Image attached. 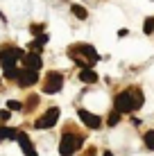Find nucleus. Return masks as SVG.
I'll return each instance as SVG.
<instances>
[{"label":"nucleus","instance_id":"nucleus-1","mask_svg":"<svg viewBox=\"0 0 154 156\" xmlns=\"http://www.w3.org/2000/svg\"><path fill=\"white\" fill-rule=\"evenodd\" d=\"M143 90L138 86H129L127 90L116 95L113 104H116V111H120V113H131V111H138L143 106Z\"/></svg>","mask_w":154,"mask_h":156},{"label":"nucleus","instance_id":"nucleus-2","mask_svg":"<svg viewBox=\"0 0 154 156\" xmlns=\"http://www.w3.org/2000/svg\"><path fill=\"white\" fill-rule=\"evenodd\" d=\"M68 57H70L75 63H79L82 68H91L93 63H98V59H100L93 45H75V48L68 50Z\"/></svg>","mask_w":154,"mask_h":156},{"label":"nucleus","instance_id":"nucleus-3","mask_svg":"<svg viewBox=\"0 0 154 156\" xmlns=\"http://www.w3.org/2000/svg\"><path fill=\"white\" fill-rule=\"evenodd\" d=\"M84 138L82 136H75V133H63L61 136V143H59V154L61 156H73L82 147Z\"/></svg>","mask_w":154,"mask_h":156},{"label":"nucleus","instance_id":"nucleus-4","mask_svg":"<svg viewBox=\"0 0 154 156\" xmlns=\"http://www.w3.org/2000/svg\"><path fill=\"white\" fill-rule=\"evenodd\" d=\"M25 52L18 50V48H0V63L5 66H16V61L18 59H23Z\"/></svg>","mask_w":154,"mask_h":156},{"label":"nucleus","instance_id":"nucleus-5","mask_svg":"<svg viewBox=\"0 0 154 156\" xmlns=\"http://www.w3.org/2000/svg\"><path fill=\"white\" fill-rule=\"evenodd\" d=\"M61 86H63V77H61V73L52 70V73H48V75H45V82H43V93H59V90H61Z\"/></svg>","mask_w":154,"mask_h":156},{"label":"nucleus","instance_id":"nucleus-6","mask_svg":"<svg viewBox=\"0 0 154 156\" xmlns=\"http://www.w3.org/2000/svg\"><path fill=\"white\" fill-rule=\"evenodd\" d=\"M57 120H59V109H57V106H52V109H48L45 115H41L39 120L34 122V127H36V129H50V127L57 125Z\"/></svg>","mask_w":154,"mask_h":156},{"label":"nucleus","instance_id":"nucleus-7","mask_svg":"<svg viewBox=\"0 0 154 156\" xmlns=\"http://www.w3.org/2000/svg\"><path fill=\"white\" fill-rule=\"evenodd\" d=\"M16 82L23 86V88H25V86H34L36 82H39V70H30V68H23Z\"/></svg>","mask_w":154,"mask_h":156},{"label":"nucleus","instance_id":"nucleus-8","mask_svg":"<svg viewBox=\"0 0 154 156\" xmlns=\"http://www.w3.org/2000/svg\"><path fill=\"white\" fill-rule=\"evenodd\" d=\"M79 120H82L86 127H91V129H100L102 127V120H100L95 113H88L86 109H79Z\"/></svg>","mask_w":154,"mask_h":156},{"label":"nucleus","instance_id":"nucleus-9","mask_svg":"<svg viewBox=\"0 0 154 156\" xmlns=\"http://www.w3.org/2000/svg\"><path fill=\"white\" fill-rule=\"evenodd\" d=\"M18 145H20V149L25 152V156H36V149H34V145H32V140H30V136L27 133H18Z\"/></svg>","mask_w":154,"mask_h":156},{"label":"nucleus","instance_id":"nucleus-10","mask_svg":"<svg viewBox=\"0 0 154 156\" xmlns=\"http://www.w3.org/2000/svg\"><path fill=\"white\" fill-rule=\"evenodd\" d=\"M23 63H25V68H30V70H39V68L43 66L39 52H30V55H25L23 57Z\"/></svg>","mask_w":154,"mask_h":156},{"label":"nucleus","instance_id":"nucleus-11","mask_svg":"<svg viewBox=\"0 0 154 156\" xmlns=\"http://www.w3.org/2000/svg\"><path fill=\"white\" fill-rule=\"evenodd\" d=\"M79 79H82L84 84H95V82H98V75H95L91 68H82V73H79Z\"/></svg>","mask_w":154,"mask_h":156},{"label":"nucleus","instance_id":"nucleus-12","mask_svg":"<svg viewBox=\"0 0 154 156\" xmlns=\"http://www.w3.org/2000/svg\"><path fill=\"white\" fill-rule=\"evenodd\" d=\"M14 138H18V131H16V129L0 127V143H5V140H14Z\"/></svg>","mask_w":154,"mask_h":156},{"label":"nucleus","instance_id":"nucleus-13","mask_svg":"<svg viewBox=\"0 0 154 156\" xmlns=\"http://www.w3.org/2000/svg\"><path fill=\"white\" fill-rule=\"evenodd\" d=\"M2 73H5V77H7V79H18V75H20V70L16 66H5Z\"/></svg>","mask_w":154,"mask_h":156},{"label":"nucleus","instance_id":"nucleus-14","mask_svg":"<svg viewBox=\"0 0 154 156\" xmlns=\"http://www.w3.org/2000/svg\"><path fill=\"white\" fill-rule=\"evenodd\" d=\"M70 12L75 14L77 18H79V20H84V18H86V16H88V12H86V9L82 7V5H73V7H70Z\"/></svg>","mask_w":154,"mask_h":156},{"label":"nucleus","instance_id":"nucleus-15","mask_svg":"<svg viewBox=\"0 0 154 156\" xmlns=\"http://www.w3.org/2000/svg\"><path fill=\"white\" fill-rule=\"evenodd\" d=\"M143 140H145V147H147V149H154V129H150V131L145 133V138H143Z\"/></svg>","mask_w":154,"mask_h":156},{"label":"nucleus","instance_id":"nucleus-16","mask_svg":"<svg viewBox=\"0 0 154 156\" xmlns=\"http://www.w3.org/2000/svg\"><path fill=\"white\" fill-rule=\"evenodd\" d=\"M118 122H120V111H111V113H109V122H107V125H109V127H116Z\"/></svg>","mask_w":154,"mask_h":156},{"label":"nucleus","instance_id":"nucleus-17","mask_svg":"<svg viewBox=\"0 0 154 156\" xmlns=\"http://www.w3.org/2000/svg\"><path fill=\"white\" fill-rule=\"evenodd\" d=\"M143 32H145V34H152V32H154V18H145V25H143Z\"/></svg>","mask_w":154,"mask_h":156},{"label":"nucleus","instance_id":"nucleus-18","mask_svg":"<svg viewBox=\"0 0 154 156\" xmlns=\"http://www.w3.org/2000/svg\"><path fill=\"white\" fill-rule=\"evenodd\" d=\"M7 109H9V111H20V109H23V104H20V102H16V100H9V102H7Z\"/></svg>","mask_w":154,"mask_h":156},{"label":"nucleus","instance_id":"nucleus-19","mask_svg":"<svg viewBox=\"0 0 154 156\" xmlns=\"http://www.w3.org/2000/svg\"><path fill=\"white\" fill-rule=\"evenodd\" d=\"M0 120H2V122H5V120H9V109H7V111H2V113H0Z\"/></svg>","mask_w":154,"mask_h":156},{"label":"nucleus","instance_id":"nucleus-20","mask_svg":"<svg viewBox=\"0 0 154 156\" xmlns=\"http://www.w3.org/2000/svg\"><path fill=\"white\" fill-rule=\"evenodd\" d=\"M104 156H113V154H111V152H104Z\"/></svg>","mask_w":154,"mask_h":156}]
</instances>
